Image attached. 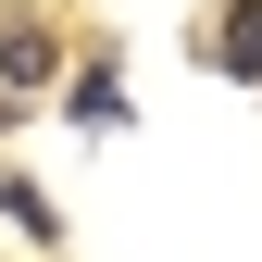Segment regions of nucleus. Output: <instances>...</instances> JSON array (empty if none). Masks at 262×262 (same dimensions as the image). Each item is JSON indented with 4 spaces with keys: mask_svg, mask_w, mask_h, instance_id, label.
I'll list each match as a JSON object with an SVG mask.
<instances>
[{
    "mask_svg": "<svg viewBox=\"0 0 262 262\" xmlns=\"http://www.w3.org/2000/svg\"><path fill=\"white\" fill-rule=\"evenodd\" d=\"M50 75H62V38L38 13H0V88H50Z\"/></svg>",
    "mask_w": 262,
    "mask_h": 262,
    "instance_id": "obj_1",
    "label": "nucleus"
},
{
    "mask_svg": "<svg viewBox=\"0 0 262 262\" xmlns=\"http://www.w3.org/2000/svg\"><path fill=\"white\" fill-rule=\"evenodd\" d=\"M212 75H262V0H225L212 13Z\"/></svg>",
    "mask_w": 262,
    "mask_h": 262,
    "instance_id": "obj_2",
    "label": "nucleus"
},
{
    "mask_svg": "<svg viewBox=\"0 0 262 262\" xmlns=\"http://www.w3.org/2000/svg\"><path fill=\"white\" fill-rule=\"evenodd\" d=\"M0 212H13V225H25V237H62V212H50V200H38V187H25V175H0Z\"/></svg>",
    "mask_w": 262,
    "mask_h": 262,
    "instance_id": "obj_3",
    "label": "nucleus"
}]
</instances>
